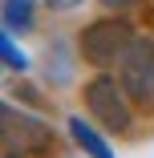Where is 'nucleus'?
<instances>
[{
    "mask_svg": "<svg viewBox=\"0 0 154 158\" xmlns=\"http://www.w3.org/2000/svg\"><path fill=\"white\" fill-rule=\"evenodd\" d=\"M85 110H89V118H94L102 130H110V134H122V130H130V93H126V85H122L118 77H110V73H98L94 81L85 85Z\"/></svg>",
    "mask_w": 154,
    "mask_h": 158,
    "instance_id": "f03ea898",
    "label": "nucleus"
},
{
    "mask_svg": "<svg viewBox=\"0 0 154 158\" xmlns=\"http://www.w3.org/2000/svg\"><path fill=\"white\" fill-rule=\"evenodd\" d=\"M45 4H53V8H73L77 0H45Z\"/></svg>",
    "mask_w": 154,
    "mask_h": 158,
    "instance_id": "1a4fd4ad",
    "label": "nucleus"
},
{
    "mask_svg": "<svg viewBox=\"0 0 154 158\" xmlns=\"http://www.w3.org/2000/svg\"><path fill=\"white\" fill-rule=\"evenodd\" d=\"M69 134H73V142L89 154V158H118L114 150H110V142L94 130V126H89L85 118H69Z\"/></svg>",
    "mask_w": 154,
    "mask_h": 158,
    "instance_id": "39448f33",
    "label": "nucleus"
},
{
    "mask_svg": "<svg viewBox=\"0 0 154 158\" xmlns=\"http://www.w3.org/2000/svg\"><path fill=\"white\" fill-rule=\"evenodd\" d=\"M134 28L130 20H122V16H106V20H94V24H85L81 28V57L89 61V65H98V69H110L114 61L126 57V49L134 45Z\"/></svg>",
    "mask_w": 154,
    "mask_h": 158,
    "instance_id": "f257e3e1",
    "label": "nucleus"
},
{
    "mask_svg": "<svg viewBox=\"0 0 154 158\" xmlns=\"http://www.w3.org/2000/svg\"><path fill=\"white\" fill-rule=\"evenodd\" d=\"M106 8H130V4H138V0H102Z\"/></svg>",
    "mask_w": 154,
    "mask_h": 158,
    "instance_id": "6e6552de",
    "label": "nucleus"
},
{
    "mask_svg": "<svg viewBox=\"0 0 154 158\" xmlns=\"http://www.w3.org/2000/svg\"><path fill=\"white\" fill-rule=\"evenodd\" d=\"M4 28L16 33H28L33 28V0H4Z\"/></svg>",
    "mask_w": 154,
    "mask_h": 158,
    "instance_id": "423d86ee",
    "label": "nucleus"
},
{
    "mask_svg": "<svg viewBox=\"0 0 154 158\" xmlns=\"http://www.w3.org/2000/svg\"><path fill=\"white\" fill-rule=\"evenodd\" d=\"M118 81L126 85V93L134 102H146L150 98V89H154V41L138 37L126 57L118 61Z\"/></svg>",
    "mask_w": 154,
    "mask_h": 158,
    "instance_id": "7ed1b4c3",
    "label": "nucleus"
},
{
    "mask_svg": "<svg viewBox=\"0 0 154 158\" xmlns=\"http://www.w3.org/2000/svg\"><path fill=\"white\" fill-rule=\"evenodd\" d=\"M0 122H4V142H8V150H16V146H24L20 138H33L37 146H45L49 142V130H45V126L41 122H33V118H16V110L12 106H4V110H0Z\"/></svg>",
    "mask_w": 154,
    "mask_h": 158,
    "instance_id": "20e7f679",
    "label": "nucleus"
},
{
    "mask_svg": "<svg viewBox=\"0 0 154 158\" xmlns=\"http://www.w3.org/2000/svg\"><path fill=\"white\" fill-rule=\"evenodd\" d=\"M0 57H4V69H12V73H24L28 69V57L16 49V41H12L8 28H4V37H0Z\"/></svg>",
    "mask_w": 154,
    "mask_h": 158,
    "instance_id": "0eeeda50",
    "label": "nucleus"
}]
</instances>
